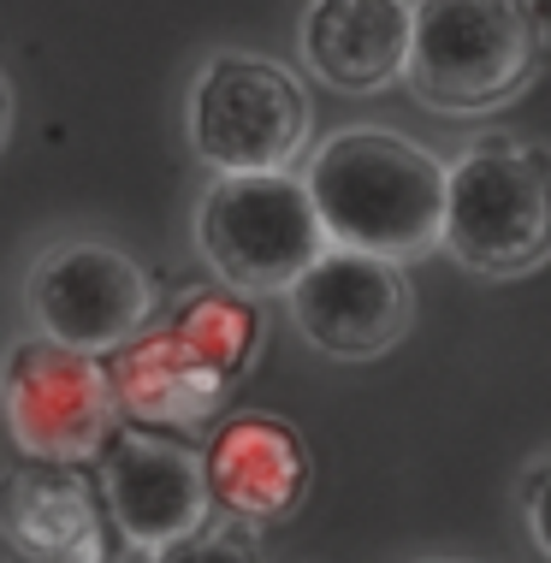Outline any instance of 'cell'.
I'll return each mask as SVG.
<instances>
[{
	"instance_id": "6da1fadb",
	"label": "cell",
	"mask_w": 551,
	"mask_h": 563,
	"mask_svg": "<svg viewBox=\"0 0 551 563\" xmlns=\"http://www.w3.org/2000/svg\"><path fill=\"white\" fill-rule=\"evenodd\" d=\"M302 190L327 243L386 262H421L439 250L445 220V161L397 131H339L309 155Z\"/></svg>"
},
{
	"instance_id": "7a4b0ae2",
	"label": "cell",
	"mask_w": 551,
	"mask_h": 563,
	"mask_svg": "<svg viewBox=\"0 0 551 563\" xmlns=\"http://www.w3.org/2000/svg\"><path fill=\"white\" fill-rule=\"evenodd\" d=\"M546 19L533 0H409L404 84L421 108L481 119L540 78Z\"/></svg>"
},
{
	"instance_id": "3957f363",
	"label": "cell",
	"mask_w": 551,
	"mask_h": 563,
	"mask_svg": "<svg viewBox=\"0 0 551 563\" xmlns=\"http://www.w3.org/2000/svg\"><path fill=\"white\" fill-rule=\"evenodd\" d=\"M439 243L486 279H516L551 255V155L522 136H481L445 166Z\"/></svg>"
},
{
	"instance_id": "277c9868",
	"label": "cell",
	"mask_w": 551,
	"mask_h": 563,
	"mask_svg": "<svg viewBox=\"0 0 551 563\" xmlns=\"http://www.w3.org/2000/svg\"><path fill=\"white\" fill-rule=\"evenodd\" d=\"M196 250L238 297H285L327 250L315 202L290 173H213L196 208Z\"/></svg>"
},
{
	"instance_id": "5b68a950",
	"label": "cell",
	"mask_w": 551,
	"mask_h": 563,
	"mask_svg": "<svg viewBox=\"0 0 551 563\" xmlns=\"http://www.w3.org/2000/svg\"><path fill=\"white\" fill-rule=\"evenodd\" d=\"M315 108L297 71L262 54H213L190 84V148L213 173H285L309 148Z\"/></svg>"
},
{
	"instance_id": "8992f818",
	"label": "cell",
	"mask_w": 551,
	"mask_h": 563,
	"mask_svg": "<svg viewBox=\"0 0 551 563\" xmlns=\"http://www.w3.org/2000/svg\"><path fill=\"white\" fill-rule=\"evenodd\" d=\"M101 516L131 552L155 558L213 516L202 451L173 433L119 428L101 439Z\"/></svg>"
},
{
	"instance_id": "52a82bcc",
	"label": "cell",
	"mask_w": 551,
	"mask_h": 563,
	"mask_svg": "<svg viewBox=\"0 0 551 563\" xmlns=\"http://www.w3.org/2000/svg\"><path fill=\"white\" fill-rule=\"evenodd\" d=\"M148 314H155V285L113 243H59L30 273V321L54 344L113 356L148 327Z\"/></svg>"
},
{
	"instance_id": "ba28073f",
	"label": "cell",
	"mask_w": 551,
	"mask_h": 563,
	"mask_svg": "<svg viewBox=\"0 0 551 563\" xmlns=\"http://www.w3.org/2000/svg\"><path fill=\"white\" fill-rule=\"evenodd\" d=\"M285 297H290V314H297L302 339H309L320 356H339V362L386 356V350L409 332V314H416L404 262H386V255H367V250H344V243H327V250L297 273V285H290Z\"/></svg>"
},
{
	"instance_id": "9c48e42d",
	"label": "cell",
	"mask_w": 551,
	"mask_h": 563,
	"mask_svg": "<svg viewBox=\"0 0 551 563\" xmlns=\"http://www.w3.org/2000/svg\"><path fill=\"white\" fill-rule=\"evenodd\" d=\"M0 386H7V421L24 456L84 463L113 433V379L89 350L54 344L36 332L7 356Z\"/></svg>"
},
{
	"instance_id": "30bf717a",
	"label": "cell",
	"mask_w": 551,
	"mask_h": 563,
	"mask_svg": "<svg viewBox=\"0 0 551 563\" xmlns=\"http://www.w3.org/2000/svg\"><path fill=\"white\" fill-rule=\"evenodd\" d=\"M0 540L24 563H101L107 516L78 463L24 456L0 475Z\"/></svg>"
},
{
	"instance_id": "8fae6325",
	"label": "cell",
	"mask_w": 551,
	"mask_h": 563,
	"mask_svg": "<svg viewBox=\"0 0 551 563\" xmlns=\"http://www.w3.org/2000/svg\"><path fill=\"white\" fill-rule=\"evenodd\" d=\"M208 498L232 522H279L309 493V451L279 416H232L208 439Z\"/></svg>"
},
{
	"instance_id": "7c38bea8",
	"label": "cell",
	"mask_w": 551,
	"mask_h": 563,
	"mask_svg": "<svg viewBox=\"0 0 551 563\" xmlns=\"http://www.w3.org/2000/svg\"><path fill=\"white\" fill-rule=\"evenodd\" d=\"M302 66L339 96H379L404 78L409 0H309Z\"/></svg>"
},
{
	"instance_id": "4fadbf2b",
	"label": "cell",
	"mask_w": 551,
	"mask_h": 563,
	"mask_svg": "<svg viewBox=\"0 0 551 563\" xmlns=\"http://www.w3.org/2000/svg\"><path fill=\"white\" fill-rule=\"evenodd\" d=\"M113 386H125L113 404H131L136 416L155 421V428H190L196 416H208V409L220 404L225 374L213 368V362H202L173 327H166L155 339L136 332V339L119 344V379Z\"/></svg>"
},
{
	"instance_id": "5bb4252c",
	"label": "cell",
	"mask_w": 551,
	"mask_h": 563,
	"mask_svg": "<svg viewBox=\"0 0 551 563\" xmlns=\"http://www.w3.org/2000/svg\"><path fill=\"white\" fill-rule=\"evenodd\" d=\"M148 563H267L262 558V545L250 540V528H238V522H208L202 528H190L184 540H173L166 552H155Z\"/></svg>"
},
{
	"instance_id": "9a60e30c",
	"label": "cell",
	"mask_w": 551,
	"mask_h": 563,
	"mask_svg": "<svg viewBox=\"0 0 551 563\" xmlns=\"http://www.w3.org/2000/svg\"><path fill=\"white\" fill-rule=\"evenodd\" d=\"M528 522H533V540H540V552L551 558V468L540 475V486H533V510H528Z\"/></svg>"
},
{
	"instance_id": "2e32d148",
	"label": "cell",
	"mask_w": 551,
	"mask_h": 563,
	"mask_svg": "<svg viewBox=\"0 0 551 563\" xmlns=\"http://www.w3.org/2000/svg\"><path fill=\"white\" fill-rule=\"evenodd\" d=\"M7 136H12V84L0 71V148H7Z\"/></svg>"
},
{
	"instance_id": "e0dca14e",
	"label": "cell",
	"mask_w": 551,
	"mask_h": 563,
	"mask_svg": "<svg viewBox=\"0 0 551 563\" xmlns=\"http://www.w3.org/2000/svg\"><path fill=\"white\" fill-rule=\"evenodd\" d=\"M7 563H24V558H7Z\"/></svg>"
},
{
	"instance_id": "ac0fdd59",
	"label": "cell",
	"mask_w": 551,
	"mask_h": 563,
	"mask_svg": "<svg viewBox=\"0 0 551 563\" xmlns=\"http://www.w3.org/2000/svg\"><path fill=\"white\" fill-rule=\"evenodd\" d=\"M439 563H445V558H439Z\"/></svg>"
}]
</instances>
